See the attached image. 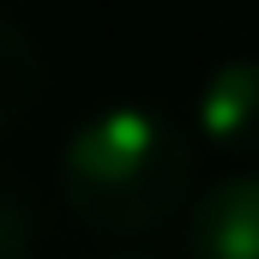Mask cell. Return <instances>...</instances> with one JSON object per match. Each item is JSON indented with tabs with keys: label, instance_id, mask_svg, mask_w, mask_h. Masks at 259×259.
Returning <instances> with one entry per match:
<instances>
[{
	"label": "cell",
	"instance_id": "6da1fadb",
	"mask_svg": "<svg viewBox=\"0 0 259 259\" xmlns=\"http://www.w3.org/2000/svg\"><path fill=\"white\" fill-rule=\"evenodd\" d=\"M193 187V139L151 103H109L61 145V193L97 235H145Z\"/></svg>",
	"mask_w": 259,
	"mask_h": 259
},
{
	"label": "cell",
	"instance_id": "7a4b0ae2",
	"mask_svg": "<svg viewBox=\"0 0 259 259\" xmlns=\"http://www.w3.org/2000/svg\"><path fill=\"white\" fill-rule=\"evenodd\" d=\"M193 127L217 157H259V55H229L205 72L193 97Z\"/></svg>",
	"mask_w": 259,
	"mask_h": 259
},
{
	"label": "cell",
	"instance_id": "3957f363",
	"mask_svg": "<svg viewBox=\"0 0 259 259\" xmlns=\"http://www.w3.org/2000/svg\"><path fill=\"white\" fill-rule=\"evenodd\" d=\"M193 259H259V169H235L205 187L187 217Z\"/></svg>",
	"mask_w": 259,
	"mask_h": 259
},
{
	"label": "cell",
	"instance_id": "277c9868",
	"mask_svg": "<svg viewBox=\"0 0 259 259\" xmlns=\"http://www.w3.org/2000/svg\"><path fill=\"white\" fill-rule=\"evenodd\" d=\"M42 91H49L42 49L12 18H0V133H12L18 121H30V109L42 103Z\"/></svg>",
	"mask_w": 259,
	"mask_h": 259
},
{
	"label": "cell",
	"instance_id": "5b68a950",
	"mask_svg": "<svg viewBox=\"0 0 259 259\" xmlns=\"http://www.w3.org/2000/svg\"><path fill=\"white\" fill-rule=\"evenodd\" d=\"M0 259H36V205L0 181Z\"/></svg>",
	"mask_w": 259,
	"mask_h": 259
},
{
	"label": "cell",
	"instance_id": "8992f818",
	"mask_svg": "<svg viewBox=\"0 0 259 259\" xmlns=\"http://www.w3.org/2000/svg\"><path fill=\"white\" fill-rule=\"evenodd\" d=\"M121 259H145V253H121Z\"/></svg>",
	"mask_w": 259,
	"mask_h": 259
}]
</instances>
